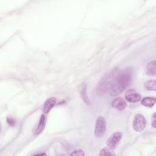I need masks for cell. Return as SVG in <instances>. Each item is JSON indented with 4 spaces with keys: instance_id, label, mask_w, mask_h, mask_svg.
Listing matches in <instances>:
<instances>
[{
    "instance_id": "obj_12",
    "label": "cell",
    "mask_w": 156,
    "mask_h": 156,
    "mask_svg": "<svg viewBox=\"0 0 156 156\" xmlns=\"http://www.w3.org/2000/svg\"><path fill=\"white\" fill-rule=\"evenodd\" d=\"M82 87L80 88V96L82 98V99L83 101V102L87 104L90 105V102L89 101V99L87 96V86L85 83H83L82 85Z\"/></svg>"
},
{
    "instance_id": "obj_9",
    "label": "cell",
    "mask_w": 156,
    "mask_h": 156,
    "mask_svg": "<svg viewBox=\"0 0 156 156\" xmlns=\"http://www.w3.org/2000/svg\"><path fill=\"white\" fill-rule=\"evenodd\" d=\"M112 105L113 108L116 109L122 110L126 108V102L124 99L121 98H117L112 101Z\"/></svg>"
},
{
    "instance_id": "obj_11",
    "label": "cell",
    "mask_w": 156,
    "mask_h": 156,
    "mask_svg": "<svg viewBox=\"0 0 156 156\" xmlns=\"http://www.w3.org/2000/svg\"><path fill=\"white\" fill-rule=\"evenodd\" d=\"M141 103L143 105H144L145 107L151 108L155 104V97H150V96L145 97L143 99H142Z\"/></svg>"
},
{
    "instance_id": "obj_2",
    "label": "cell",
    "mask_w": 156,
    "mask_h": 156,
    "mask_svg": "<svg viewBox=\"0 0 156 156\" xmlns=\"http://www.w3.org/2000/svg\"><path fill=\"white\" fill-rule=\"evenodd\" d=\"M118 68H114L106 73L99 80L96 88L97 94L99 95H104L110 90L112 83L119 73Z\"/></svg>"
},
{
    "instance_id": "obj_13",
    "label": "cell",
    "mask_w": 156,
    "mask_h": 156,
    "mask_svg": "<svg viewBox=\"0 0 156 156\" xmlns=\"http://www.w3.org/2000/svg\"><path fill=\"white\" fill-rule=\"evenodd\" d=\"M144 88L149 91H155L156 90V81L155 80H148L144 83Z\"/></svg>"
},
{
    "instance_id": "obj_16",
    "label": "cell",
    "mask_w": 156,
    "mask_h": 156,
    "mask_svg": "<svg viewBox=\"0 0 156 156\" xmlns=\"http://www.w3.org/2000/svg\"><path fill=\"white\" fill-rule=\"evenodd\" d=\"M7 122L10 126H13L15 124V120L12 117H8L7 118Z\"/></svg>"
},
{
    "instance_id": "obj_15",
    "label": "cell",
    "mask_w": 156,
    "mask_h": 156,
    "mask_svg": "<svg viewBox=\"0 0 156 156\" xmlns=\"http://www.w3.org/2000/svg\"><path fill=\"white\" fill-rule=\"evenodd\" d=\"M71 155H81V156H83V155H85V153H84V151L80 149H76L74 150L71 154Z\"/></svg>"
},
{
    "instance_id": "obj_5",
    "label": "cell",
    "mask_w": 156,
    "mask_h": 156,
    "mask_svg": "<svg viewBox=\"0 0 156 156\" xmlns=\"http://www.w3.org/2000/svg\"><path fill=\"white\" fill-rule=\"evenodd\" d=\"M122 136V133L121 132H114L112 135H110V136L107 140V142H106L107 146L112 149H115L117 146V144L119 143Z\"/></svg>"
},
{
    "instance_id": "obj_1",
    "label": "cell",
    "mask_w": 156,
    "mask_h": 156,
    "mask_svg": "<svg viewBox=\"0 0 156 156\" xmlns=\"http://www.w3.org/2000/svg\"><path fill=\"white\" fill-rule=\"evenodd\" d=\"M133 77V71L127 68L119 71L116 76L109 90L111 96H116L122 92L130 83Z\"/></svg>"
},
{
    "instance_id": "obj_6",
    "label": "cell",
    "mask_w": 156,
    "mask_h": 156,
    "mask_svg": "<svg viewBox=\"0 0 156 156\" xmlns=\"http://www.w3.org/2000/svg\"><path fill=\"white\" fill-rule=\"evenodd\" d=\"M126 100L130 103H135L141 99V95L133 89L128 90L124 94Z\"/></svg>"
},
{
    "instance_id": "obj_17",
    "label": "cell",
    "mask_w": 156,
    "mask_h": 156,
    "mask_svg": "<svg viewBox=\"0 0 156 156\" xmlns=\"http://www.w3.org/2000/svg\"><path fill=\"white\" fill-rule=\"evenodd\" d=\"M151 125L154 128H155V113H154L151 118Z\"/></svg>"
},
{
    "instance_id": "obj_7",
    "label": "cell",
    "mask_w": 156,
    "mask_h": 156,
    "mask_svg": "<svg viewBox=\"0 0 156 156\" xmlns=\"http://www.w3.org/2000/svg\"><path fill=\"white\" fill-rule=\"evenodd\" d=\"M56 104V99L54 97H51L48 99L43 104V112L44 114H48L50 110L54 107Z\"/></svg>"
},
{
    "instance_id": "obj_14",
    "label": "cell",
    "mask_w": 156,
    "mask_h": 156,
    "mask_svg": "<svg viewBox=\"0 0 156 156\" xmlns=\"http://www.w3.org/2000/svg\"><path fill=\"white\" fill-rule=\"evenodd\" d=\"M99 155H114L115 154L112 152V149L107 147L102 148L100 151Z\"/></svg>"
},
{
    "instance_id": "obj_4",
    "label": "cell",
    "mask_w": 156,
    "mask_h": 156,
    "mask_svg": "<svg viewBox=\"0 0 156 156\" xmlns=\"http://www.w3.org/2000/svg\"><path fill=\"white\" fill-rule=\"evenodd\" d=\"M146 125V120L144 116L140 113L136 114L132 122L133 129L136 132H141L145 129Z\"/></svg>"
},
{
    "instance_id": "obj_8",
    "label": "cell",
    "mask_w": 156,
    "mask_h": 156,
    "mask_svg": "<svg viewBox=\"0 0 156 156\" xmlns=\"http://www.w3.org/2000/svg\"><path fill=\"white\" fill-rule=\"evenodd\" d=\"M45 124H46V116L44 114H42L40 116L38 125L33 130V133L34 135L40 134L44 129Z\"/></svg>"
},
{
    "instance_id": "obj_10",
    "label": "cell",
    "mask_w": 156,
    "mask_h": 156,
    "mask_svg": "<svg viewBox=\"0 0 156 156\" xmlns=\"http://www.w3.org/2000/svg\"><path fill=\"white\" fill-rule=\"evenodd\" d=\"M155 60H152L147 63L146 66V73L149 76H155L156 67Z\"/></svg>"
},
{
    "instance_id": "obj_3",
    "label": "cell",
    "mask_w": 156,
    "mask_h": 156,
    "mask_svg": "<svg viewBox=\"0 0 156 156\" xmlns=\"http://www.w3.org/2000/svg\"><path fill=\"white\" fill-rule=\"evenodd\" d=\"M106 130V122L104 117L99 116L96 120L94 135L97 138H101L105 133Z\"/></svg>"
}]
</instances>
